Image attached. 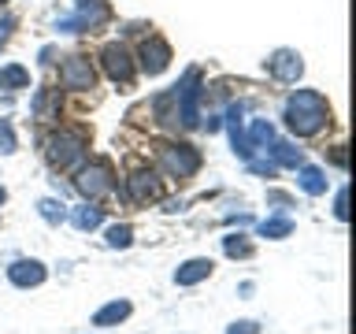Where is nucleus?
<instances>
[{"label": "nucleus", "instance_id": "nucleus-1", "mask_svg": "<svg viewBox=\"0 0 356 334\" xmlns=\"http://www.w3.org/2000/svg\"><path fill=\"white\" fill-rule=\"evenodd\" d=\"M286 122L293 127V134H300V138H312V134H319L330 122L327 100H323L316 89H297V93L286 100Z\"/></svg>", "mask_w": 356, "mask_h": 334}, {"label": "nucleus", "instance_id": "nucleus-2", "mask_svg": "<svg viewBox=\"0 0 356 334\" xmlns=\"http://www.w3.org/2000/svg\"><path fill=\"white\" fill-rule=\"evenodd\" d=\"M74 15H67L56 22V30H63V33H82V30H97V26H104L108 22V4L104 0H74Z\"/></svg>", "mask_w": 356, "mask_h": 334}, {"label": "nucleus", "instance_id": "nucleus-3", "mask_svg": "<svg viewBox=\"0 0 356 334\" xmlns=\"http://www.w3.org/2000/svg\"><path fill=\"white\" fill-rule=\"evenodd\" d=\"M86 156V134L82 130H60L49 141V160L56 167H74Z\"/></svg>", "mask_w": 356, "mask_h": 334}, {"label": "nucleus", "instance_id": "nucleus-4", "mask_svg": "<svg viewBox=\"0 0 356 334\" xmlns=\"http://www.w3.org/2000/svg\"><path fill=\"white\" fill-rule=\"evenodd\" d=\"M175 100H178V119L182 127H197L200 122V71H189L182 78V86H175Z\"/></svg>", "mask_w": 356, "mask_h": 334}, {"label": "nucleus", "instance_id": "nucleus-5", "mask_svg": "<svg viewBox=\"0 0 356 334\" xmlns=\"http://www.w3.org/2000/svg\"><path fill=\"white\" fill-rule=\"evenodd\" d=\"M160 167L175 178H189V175H197V167H200V152L189 149V145H163Z\"/></svg>", "mask_w": 356, "mask_h": 334}, {"label": "nucleus", "instance_id": "nucleus-6", "mask_svg": "<svg viewBox=\"0 0 356 334\" xmlns=\"http://www.w3.org/2000/svg\"><path fill=\"white\" fill-rule=\"evenodd\" d=\"M60 82H63V89H93L97 71L86 56H67L60 67Z\"/></svg>", "mask_w": 356, "mask_h": 334}, {"label": "nucleus", "instance_id": "nucleus-7", "mask_svg": "<svg viewBox=\"0 0 356 334\" xmlns=\"http://www.w3.org/2000/svg\"><path fill=\"white\" fill-rule=\"evenodd\" d=\"M78 189H82L86 197H104V193H111V164H108V160H97L93 167H86V171L78 175Z\"/></svg>", "mask_w": 356, "mask_h": 334}, {"label": "nucleus", "instance_id": "nucleus-8", "mask_svg": "<svg viewBox=\"0 0 356 334\" xmlns=\"http://www.w3.org/2000/svg\"><path fill=\"white\" fill-rule=\"evenodd\" d=\"M100 63H104L108 78H115V82H130V78H134L130 52L122 49V45H104V52H100Z\"/></svg>", "mask_w": 356, "mask_h": 334}, {"label": "nucleus", "instance_id": "nucleus-9", "mask_svg": "<svg viewBox=\"0 0 356 334\" xmlns=\"http://www.w3.org/2000/svg\"><path fill=\"white\" fill-rule=\"evenodd\" d=\"M267 71H271L278 82H297L300 71H305V63H300V56L297 52H275L271 60H267Z\"/></svg>", "mask_w": 356, "mask_h": 334}, {"label": "nucleus", "instance_id": "nucleus-10", "mask_svg": "<svg viewBox=\"0 0 356 334\" xmlns=\"http://www.w3.org/2000/svg\"><path fill=\"white\" fill-rule=\"evenodd\" d=\"M127 193H130V200H138V205H145V200H156V197H160V178H156L152 171L130 175Z\"/></svg>", "mask_w": 356, "mask_h": 334}, {"label": "nucleus", "instance_id": "nucleus-11", "mask_svg": "<svg viewBox=\"0 0 356 334\" xmlns=\"http://www.w3.org/2000/svg\"><path fill=\"white\" fill-rule=\"evenodd\" d=\"M167 60H171V49H167V41H160V38H149L141 45V67L149 74H160L163 67H167Z\"/></svg>", "mask_w": 356, "mask_h": 334}, {"label": "nucleus", "instance_id": "nucleus-12", "mask_svg": "<svg viewBox=\"0 0 356 334\" xmlns=\"http://www.w3.org/2000/svg\"><path fill=\"white\" fill-rule=\"evenodd\" d=\"M8 278L15 286H38V283H44V267L38 260H19L8 267Z\"/></svg>", "mask_w": 356, "mask_h": 334}, {"label": "nucleus", "instance_id": "nucleus-13", "mask_svg": "<svg viewBox=\"0 0 356 334\" xmlns=\"http://www.w3.org/2000/svg\"><path fill=\"white\" fill-rule=\"evenodd\" d=\"M211 275V260H189V264H182L175 271V283L178 286H193V283H200V278H208Z\"/></svg>", "mask_w": 356, "mask_h": 334}, {"label": "nucleus", "instance_id": "nucleus-14", "mask_svg": "<svg viewBox=\"0 0 356 334\" xmlns=\"http://www.w3.org/2000/svg\"><path fill=\"white\" fill-rule=\"evenodd\" d=\"M152 111H156V119L163 122V127H175L178 122V100H175V89L171 93H160L152 100Z\"/></svg>", "mask_w": 356, "mask_h": 334}, {"label": "nucleus", "instance_id": "nucleus-15", "mask_svg": "<svg viewBox=\"0 0 356 334\" xmlns=\"http://www.w3.org/2000/svg\"><path fill=\"white\" fill-rule=\"evenodd\" d=\"M56 111H60V89H41V93L33 97V116H38V119H52Z\"/></svg>", "mask_w": 356, "mask_h": 334}, {"label": "nucleus", "instance_id": "nucleus-16", "mask_svg": "<svg viewBox=\"0 0 356 334\" xmlns=\"http://www.w3.org/2000/svg\"><path fill=\"white\" fill-rule=\"evenodd\" d=\"M300 189L305 193H312V197H319V193H327V178H323V171L319 167H300Z\"/></svg>", "mask_w": 356, "mask_h": 334}, {"label": "nucleus", "instance_id": "nucleus-17", "mask_svg": "<svg viewBox=\"0 0 356 334\" xmlns=\"http://www.w3.org/2000/svg\"><path fill=\"white\" fill-rule=\"evenodd\" d=\"M245 141H249V149L256 152L260 145H271V141H275V127H271L267 119H256L252 127H249V134H245Z\"/></svg>", "mask_w": 356, "mask_h": 334}, {"label": "nucleus", "instance_id": "nucleus-18", "mask_svg": "<svg viewBox=\"0 0 356 334\" xmlns=\"http://www.w3.org/2000/svg\"><path fill=\"white\" fill-rule=\"evenodd\" d=\"M22 86H30V71H26V67L11 63V67L0 71V89H22Z\"/></svg>", "mask_w": 356, "mask_h": 334}, {"label": "nucleus", "instance_id": "nucleus-19", "mask_svg": "<svg viewBox=\"0 0 356 334\" xmlns=\"http://www.w3.org/2000/svg\"><path fill=\"white\" fill-rule=\"evenodd\" d=\"M100 219L104 216H100V208H93V205H82V208L71 212V223L78 230H93V227H100Z\"/></svg>", "mask_w": 356, "mask_h": 334}, {"label": "nucleus", "instance_id": "nucleus-20", "mask_svg": "<svg viewBox=\"0 0 356 334\" xmlns=\"http://www.w3.org/2000/svg\"><path fill=\"white\" fill-rule=\"evenodd\" d=\"M127 316H130V305H127V301H115V305H108V308L97 312V327H108V323H119Z\"/></svg>", "mask_w": 356, "mask_h": 334}, {"label": "nucleus", "instance_id": "nucleus-21", "mask_svg": "<svg viewBox=\"0 0 356 334\" xmlns=\"http://www.w3.org/2000/svg\"><path fill=\"white\" fill-rule=\"evenodd\" d=\"M271 145H275V164H286V167L300 164V149H293L289 141H271Z\"/></svg>", "mask_w": 356, "mask_h": 334}, {"label": "nucleus", "instance_id": "nucleus-22", "mask_svg": "<svg viewBox=\"0 0 356 334\" xmlns=\"http://www.w3.org/2000/svg\"><path fill=\"white\" fill-rule=\"evenodd\" d=\"M289 230H293V223H289V219H264V223H260V234H264V238H286Z\"/></svg>", "mask_w": 356, "mask_h": 334}, {"label": "nucleus", "instance_id": "nucleus-23", "mask_svg": "<svg viewBox=\"0 0 356 334\" xmlns=\"http://www.w3.org/2000/svg\"><path fill=\"white\" fill-rule=\"evenodd\" d=\"M134 241V230L122 223V227H111L108 230V245H115V249H127V245Z\"/></svg>", "mask_w": 356, "mask_h": 334}, {"label": "nucleus", "instance_id": "nucleus-24", "mask_svg": "<svg viewBox=\"0 0 356 334\" xmlns=\"http://www.w3.org/2000/svg\"><path fill=\"white\" fill-rule=\"evenodd\" d=\"M38 208H41V216L49 219V223H63V219H67V212H63L60 200H41Z\"/></svg>", "mask_w": 356, "mask_h": 334}, {"label": "nucleus", "instance_id": "nucleus-25", "mask_svg": "<svg viewBox=\"0 0 356 334\" xmlns=\"http://www.w3.org/2000/svg\"><path fill=\"white\" fill-rule=\"evenodd\" d=\"M222 249H227V256H249V253H252V245H249V241H241V234H230V238L222 241Z\"/></svg>", "mask_w": 356, "mask_h": 334}, {"label": "nucleus", "instance_id": "nucleus-26", "mask_svg": "<svg viewBox=\"0 0 356 334\" xmlns=\"http://www.w3.org/2000/svg\"><path fill=\"white\" fill-rule=\"evenodd\" d=\"M0 152H15V134H11V122H0Z\"/></svg>", "mask_w": 356, "mask_h": 334}, {"label": "nucleus", "instance_id": "nucleus-27", "mask_svg": "<svg viewBox=\"0 0 356 334\" xmlns=\"http://www.w3.org/2000/svg\"><path fill=\"white\" fill-rule=\"evenodd\" d=\"M334 216H338V219H349V189H341L338 200H334Z\"/></svg>", "mask_w": 356, "mask_h": 334}, {"label": "nucleus", "instance_id": "nucleus-28", "mask_svg": "<svg viewBox=\"0 0 356 334\" xmlns=\"http://www.w3.org/2000/svg\"><path fill=\"white\" fill-rule=\"evenodd\" d=\"M227 334H260V327H256V323H234Z\"/></svg>", "mask_w": 356, "mask_h": 334}, {"label": "nucleus", "instance_id": "nucleus-29", "mask_svg": "<svg viewBox=\"0 0 356 334\" xmlns=\"http://www.w3.org/2000/svg\"><path fill=\"white\" fill-rule=\"evenodd\" d=\"M8 30H11V19H0V45H4V38H8Z\"/></svg>", "mask_w": 356, "mask_h": 334}, {"label": "nucleus", "instance_id": "nucleus-30", "mask_svg": "<svg viewBox=\"0 0 356 334\" xmlns=\"http://www.w3.org/2000/svg\"><path fill=\"white\" fill-rule=\"evenodd\" d=\"M334 164H338V167H345V149H341V145L334 149Z\"/></svg>", "mask_w": 356, "mask_h": 334}, {"label": "nucleus", "instance_id": "nucleus-31", "mask_svg": "<svg viewBox=\"0 0 356 334\" xmlns=\"http://www.w3.org/2000/svg\"><path fill=\"white\" fill-rule=\"evenodd\" d=\"M0 205H4V189H0Z\"/></svg>", "mask_w": 356, "mask_h": 334}]
</instances>
